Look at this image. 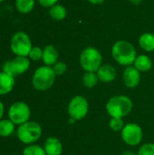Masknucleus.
<instances>
[{"label": "nucleus", "instance_id": "nucleus-2", "mask_svg": "<svg viewBox=\"0 0 154 155\" xmlns=\"http://www.w3.org/2000/svg\"><path fill=\"white\" fill-rule=\"evenodd\" d=\"M133 107V101L127 95H115L106 103V112L111 117L123 118L128 115Z\"/></svg>", "mask_w": 154, "mask_h": 155}, {"label": "nucleus", "instance_id": "nucleus-25", "mask_svg": "<svg viewBox=\"0 0 154 155\" xmlns=\"http://www.w3.org/2000/svg\"><path fill=\"white\" fill-rule=\"evenodd\" d=\"M52 68H53V70H54L56 76H61V75L65 74V72L67 70V65H66L65 63L58 61L56 64H54L52 66Z\"/></svg>", "mask_w": 154, "mask_h": 155}, {"label": "nucleus", "instance_id": "nucleus-24", "mask_svg": "<svg viewBox=\"0 0 154 155\" xmlns=\"http://www.w3.org/2000/svg\"><path fill=\"white\" fill-rule=\"evenodd\" d=\"M28 58L32 61H40L43 58V49L39 46H33V48L31 49L29 54H28Z\"/></svg>", "mask_w": 154, "mask_h": 155}, {"label": "nucleus", "instance_id": "nucleus-14", "mask_svg": "<svg viewBox=\"0 0 154 155\" xmlns=\"http://www.w3.org/2000/svg\"><path fill=\"white\" fill-rule=\"evenodd\" d=\"M99 81L103 83H111L116 77V70L111 64H103L96 72Z\"/></svg>", "mask_w": 154, "mask_h": 155}, {"label": "nucleus", "instance_id": "nucleus-7", "mask_svg": "<svg viewBox=\"0 0 154 155\" xmlns=\"http://www.w3.org/2000/svg\"><path fill=\"white\" fill-rule=\"evenodd\" d=\"M7 115L8 119L13 124L19 126L29 121L31 117V109L26 103L17 101L10 105Z\"/></svg>", "mask_w": 154, "mask_h": 155}, {"label": "nucleus", "instance_id": "nucleus-33", "mask_svg": "<svg viewBox=\"0 0 154 155\" xmlns=\"http://www.w3.org/2000/svg\"><path fill=\"white\" fill-rule=\"evenodd\" d=\"M12 155H19V154H16V153H15V154H12Z\"/></svg>", "mask_w": 154, "mask_h": 155}, {"label": "nucleus", "instance_id": "nucleus-13", "mask_svg": "<svg viewBox=\"0 0 154 155\" xmlns=\"http://www.w3.org/2000/svg\"><path fill=\"white\" fill-rule=\"evenodd\" d=\"M46 155H61L63 153V144L56 137H48L44 144Z\"/></svg>", "mask_w": 154, "mask_h": 155}, {"label": "nucleus", "instance_id": "nucleus-18", "mask_svg": "<svg viewBox=\"0 0 154 155\" xmlns=\"http://www.w3.org/2000/svg\"><path fill=\"white\" fill-rule=\"evenodd\" d=\"M48 13L50 17L54 21H63L67 15L66 8L61 4H56L50 7Z\"/></svg>", "mask_w": 154, "mask_h": 155}, {"label": "nucleus", "instance_id": "nucleus-8", "mask_svg": "<svg viewBox=\"0 0 154 155\" xmlns=\"http://www.w3.org/2000/svg\"><path fill=\"white\" fill-rule=\"evenodd\" d=\"M29 68L30 59L27 56H15L3 64L2 72L15 78L27 72Z\"/></svg>", "mask_w": 154, "mask_h": 155}, {"label": "nucleus", "instance_id": "nucleus-11", "mask_svg": "<svg viewBox=\"0 0 154 155\" xmlns=\"http://www.w3.org/2000/svg\"><path fill=\"white\" fill-rule=\"evenodd\" d=\"M123 84L128 88H135L141 82V72L133 65L127 66L123 74Z\"/></svg>", "mask_w": 154, "mask_h": 155}, {"label": "nucleus", "instance_id": "nucleus-1", "mask_svg": "<svg viewBox=\"0 0 154 155\" xmlns=\"http://www.w3.org/2000/svg\"><path fill=\"white\" fill-rule=\"evenodd\" d=\"M112 55L116 63L123 66L133 64L137 52L134 45L127 40H118L112 47Z\"/></svg>", "mask_w": 154, "mask_h": 155}, {"label": "nucleus", "instance_id": "nucleus-26", "mask_svg": "<svg viewBox=\"0 0 154 155\" xmlns=\"http://www.w3.org/2000/svg\"><path fill=\"white\" fill-rule=\"evenodd\" d=\"M137 155H154V143H148L142 145Z\"/></svg>", "mask_w": 154, "mask_h": 155}, {"label": "nucleus", "instance_id": "nucleus-32", "mask_svg": "<svg viewBox=\"0 0 154 155\" xmlns=\"http://www.w3.org/2000/svg\"><path fill=\"white\" fill-rule=\"evenodd\" d=\"M4 1H5V0H0V4H1V3H3Z\"/></svg>", "mask_w": 154, "mask_h": 155}, {"label": "nucleus", "instance_id": "nucleus-19", "mask_svg": "<svg viewBox=\"0 0 154 155\" xmlns=\"http://www.w3.org/2000/svg\"><path fill=\"white\" fill-rule=\"evenodd\" d=\"M35 5L34 0H15V5L16 10L23 15L29 14L33 11Z\"/></svg>", "mask_w": 154, "mask_h": 155}, {"label": "nucleus", "instance_id": "nucleus-27", "mask_svg": "<svg viewBox=\"0 0 154 155\" xmlns=\"http://www.w3.org/2000/svg\"><path fill=\"white\" fill-rule=\"evenodd\" d=\"M59 0H37V2L39 3V5L45 8H50L53 5L58 4Z\"/></svg>", "mask_w": 154, "mask_h": 155}, {"label": "nucleus", "instance_id": "nucleus-31", "mask_svg": "<svg viewBox=\"0 0 154 155\" xmlns=\"http://www.w3.org/2000/svg\"><path fill=\"white\" fill-rule=\"evenodd\" d=\"M122 155H137V153H135L133 152H131V151H126V152L123 153Z\"/></svg>", "mask_w": 154, "mask_h": 155}, {"label": "nucleus", "instance_id": "nucleus-5", "mask_svg": "<svg viewBox=\"0 0 154 155\" xmlns=\"http://www.w3.org/2000/svg\"><path fill=\"white\" fill-rule=\"evenodd\" d=\"M41 125L33 121H28L18 126L16 130V136L19 141L26 145L34 144L42 136Z\"/></svg>", "mask_w": 154, "mask_h": 155}, {"label": "nucleus", "instance_id": "nucleus-6", "mask_svg": "<svg viewBox=\"0 0 154 155\" xmlns=\"http://www.w3.org/2000/svg\"><path fill=\"white\" fill-rule=\"evenodd\" d=\"M33 48L29 35L23 31L15 33L10 40V50L15 56H27Z\"/></svg>", "mask_w": 154, "mask_h": 155}, {"label": "nucleus", "instance_id": "nucleus-9", "mask_svg": "<svg viewBox=\"0 0 154 155\" xmlns=\"http://www.w3.org/2000/svg\"><path fill=\"white\" fill-rule=\"evenodd\" d=\"M68 114L71 118L75 121L84 119L89 111V104L85 97L82 95H76L71 99L67 107Z\"/></svg>", "mask_w": 154, "mask_h": 155}, {"label": "nucleus", "instance_id": "nucleus-3", "mask_svg": "<svg viewBox=\"0 0 154 155\" xmlns=\"http://www.w3.org/2000/svg\"><path fill=\"white\" fill-rule=\"evenodd\" d=\"M55 74L51 66H39L34 73L32 77V84L34 88L39 92L49 90L54 84Z\"/></svg>", "mask_w": 154, "mask_h": 155}, {"label": "nucleus", "instance_id": "nucleus-30", "mask_svg": "<svg viewBox=\"0 0 154 155\" xmlns=\"http://www.w3.org/2000/svg\"><path fill=\"white\" fill-rule=\"evenodd\" d=\"M143 1V0H129V2H130L131 4L134 5H140Z\"/></svg>", "mask_w": 154, "mask_h": 155}, {"label": "nucleus", "instance_id": "nucleus-16", "mask_svg": "<svg viewBox=\"0 0 154 155\" xmlns=\"http://www.w3.org/2000/svg\"><path fill=\"white\" fill-rule=\"evenodd\" d=\"M133 66L141 73H145L152 68V61L146 54H139L133 63Z\"/></svg>", "mask_w": 154, "mask_h": 155}, {"label": "nucleus", "instance_id": "nucleus-20", "mask_svg": "<svg viewBox=\"0 0 154 155\" xmlns=\"http://www.w3.org/2000/svg\"><path fill=\"white\" fill-rule=\"evenodd\" d=\"M15 124L9 119H2L0 121V137H9L14 134Z\"/></svg>", "mask_w": 154, "mask_h": 155}, {"label": "nucleus", "instance_id": "nucleus-29", "mask_svg": "<svg viewBox=\"0 0 154 155\" xmlns=\"http://www.w3.org/2000/svg\"><path fill=\"white\" fill-rule=\"evenodd\" d=\"M87 1L92 5H101V4L104 3L106 0H87Z\"/></svg>", "mask_w": 154, "mask_h": 155}, {"label": "nucleus", "instance_id": "nucleus-15", "mask_svg": "<svg viewBox=\"0 0 154 155\" xmlns=\"http://www.w3.org/2000/svg\"><path fill=\"white\" fill-rule=\"evenodd\" d=\"M15 83V77L4 72H0V96L6 95L11 93L14 89Z\"/></svg>", "mask_w": 154, "mask_h": 155}, {"label": "nucleus", "instance_id": "nucleus-4", "mask_svg": "<svg viewBox=\"0 0 154 155\" xmlns=\"http://www.w3.org/2000/svg\"><path fill=\"white\" fill-rule=\"evenodd\" d=\"M79 63L85 72H97L103 65V55L97 48L88 46L81 52Z\"/></svg>", "mask_w": 154, "mask_h": 155}, {"label": "nucleus", "instance_id": "nucleus-17", "mask_svg": "<svg viewBox=\"0 0 154 155\" xmlns=\"http://www.w3.org/2000/svg\"><path fill=\"white\" fill-rule=\"evenodd\" d=\"M139 45L145 52H153L154 51V34L152 33H143L139 37Z\"/></svg>", "mask_w": 154, "mask_h": 155}, {"label": "nucleus", "instance_id": "nucleus-12", "mask_svg": "<svg viewBox=\"0 0 154 155\" xmlns=\"http://www.w3.org/2000/svg\"><path fill=\"white\" fill-rule=\"evenodd\" d=\"M58 59H59V53L55 46L52 45H48L43 49L42 61L44 64V65L52 67L54 64L58 62Z\"/></svg>", "mask_w": 154, "mask_h": 155}, {"label": "nucleus", "instance_id": "nucleus-23", "mask_svg": "<svg viewBox=\"0 0 154 155\" xmlns=\"http://www.w3.org/2000/svg\"><path fill=\"white\" fill-rule=\"evenodd\" d=\"M109 126L113 131L119 132V131H122L123 128L124 127V122H123V118L112 117V119L109 122Z\"/></svg>", "mask_w": 154, "mask_h": 155}, {"label": "nucleus", "instance_id": "nucleus-21", "mask_svg": "<svg viewBox=\"0 0 154 155\" xmlns=\"http://www.w3.org/2000/svg\"><path fill=\"white\" fill-rule=\"evenodd\" d=\"M82 81L86 88H93L98 84L99 78L96 72H85L83 75Z\"/></svg>", "mask_w": 154, "mask_h": 155}, {"label": "nucleus", "instance_id": "nucleus-10", "mask_svg": "<svg viewBox=\"0 0 154 155\" xmlns=\"http://www.w3.org/2000/svg\"><path fill=\"white\" fill-rule=\"evenodd\" d=\"M121 136L123 143L130 146H136L141 143L143 140V129L134 123H130L124 125L121 131Z\"/></svg>", "mask_w": 154, "mask_h": 155}, {"label": "nucleus", "instance_id": "nucleus-28", "mask_svg": "<svg viewBox=\"0 0 154 155\" xmlns=\"http://www.w3.org/2000/svg\"><path fill=\"white\" fill-rule=\"evenodd\" d=\"M4 114H5V105H4V104L0 101V121L3 119Z\"/></svg>", "mask_w": 154, "mask_h": 155}, {"label": "nucleus", "instance_id": "nucleus-22", "mask_svg": "<svg viewBox=\"0 0 154 155\" xmlns=\"http://www.w3.org/2000/svg\"><path fill=\"white\" fill-rule=\"evenodd\" d=\"M22 155H46V153L44 147L37 144H30L23 150Z\"/></svg>", "mask_w": 154, "mask_h": 155}]
</instances>
